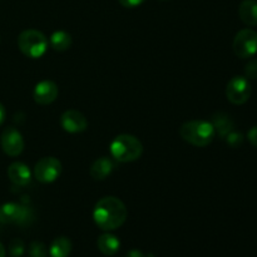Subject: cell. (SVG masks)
<instances>
[{
  "instance_id": "1",
  "label": "cell",
  "mask_w": 257,
  "mask_h": 257,
  "mask_svg": "<svg viewBox=\"0 0 257 257\" xmlns=\"http://www.w3.org/2000/svg\"><path fill=\"white\" fill-rule=\"evenodd\" d=\"M128 216L124 203L114 196L103 197L95 203L93 210V220L103 231H113L125 222Z\"/></svg>"
},
{
  "instance_id": "2",
  "label": "cell",
  "mask_w": 257,
  "mask_h": 257,
  "mask_svg": "<svg viewBox=\"0 0 257 257\" xmlns=\"http://www.w3.org/2000/svg\"><path fill=\"white\" fill-rule=\"evenodd\" d=\"M180 136L185 142L195 147H206L212 143L216 131L212 123L208 120L195 119L188 120L181 125Z\"/></svg>"
},
{
  "instance_id": "3",
  "label": "cell",
  "mask_w": 257,
  "mask_h": 257,
  "mask_svg": "<svg viewBox=\"0 0 257 257\" xmlns=\"http://www.w3.org/2000/svg\"><path fill=\"white\" fill-rule=\"evenodd\" d=\"M142 153V142L132 135H119L110 143V155L118 162H133L140 160Z\"/></svg>"
},
{
  "instance_id": "4",
  "label": "cell",
  "mask_w": 257,
  "mask_h": 257,
  "mask_svg": "<svg viewBox=\"0 0 257 257\" xmlns=\"http://www.w3.org/2000/svg\"><path fill=\"white\" fill-rule=\"evenodd\" d=\"M47 37L42 32L35 29H27L20 33L18 38V47L20 52L28 58L32 59H39L45 54L48 49Z\"/></svg>"
},
{
  "instance_id": "5",
  "label": "cell",
  "mask_w": 257,
  "mask_h": 257,
  "mask_svg": "<svg viewBox=\"0 0 257 257\" xmlns=\"http://www.w3.org/2000/svg\"><path fill=\"white\" fill-rule=\"evenodd\" d=\"M34 218L33 211L28 206L9 202L0 207V222L14 223V225H29Z\"/></svg>"
},
{
  "instance_id": "6",
  "label": "cell",
  "mask_w": 257,
  "mask_h": 257,
  "mask_svg": "<svg viewBox=\"0 0 257 257\" xmlns=\"http://www.w3.org/2000/svg\"><path fill=\"white\" fill-rule=\"evenodd\" d=\"M62 168L59 160L55 157H44L35 163L33 176L42 183H52L59 178Z\"/></svg>"
},
{
  "instance_id": "7",
  "label": "cell",
  "mask_w": 257,
  "mask_h": 257,
  "mask_svg": "<svg viewBox=\"0 0 257 257\" xmlns=\"http://www.w3.org/2000/svg\"><path fill=\"white\" fill-rule=\"evenodd\" d=\"M251 84L246 77L236 75L231 78L230 82L226 85V97L232 104L241 105L247 102L251 97Z\"/></svg>"
},
{
  "instance_id": "8",
  "label": "cell",
  "mask_w": 257,
  "mask_h": 257,
  "mask_svg": "<svg viewBox=\"0 0 257 257\" xmlns=\"http://www.w3.org/2000/svg\"><path fill=\"white\" fill-rule=\"evenodd\" d=\"M233 52L238 58L247 59L257 53V33L252 29H242L233 39Z\"/></svg>"
},
{
  "instance_id": "9",
  "label": "cell",
  "mask_w": 257,
  "mask_h": 257,
  "mask_svg": "<svg viewBox=\"0 0 257 257\" xmlns=\"http://www.w3.org/2000/svg\"><path fill=\"white\" fill-rule=\"evenodd\" d=\"M0 145L5 155L10 157H17L22 155L24 151L25 142L22 133L14 127H8L3 131L2 137H0Z\"/></svg>"
},
{
  "instance_id": "10",
  "label": "cell",
  "mask_w": 257,
  "mask_h": 257,
  "mask_svg": "<svg viewBox=\"0 0 257 257\" xmlns=\"http://www.w3.org/2000/svg\"><path fill=\"white\" fill-rule=\"evenodd\" d=\"M60 125L68 133H82L88 128V120L79 110L68 109L60 117Z\"/></svg>"
},
{
  "instance_id": "11",
  "label": "cell",
  "mask_w": 257,
  "mask_h": 257,
  "mask_svg": "<svg viewBox=\"0 0 257 257\" xmlns=\"http://www.w3.org/2000/svg\"><path fill=\"white\" fill-rule=\"evenodd\" d=\"M58 94H59L58 85L54 82H52V80L45 79L35 85L34 92H33V98H34V100L38 104L47 105L54 102L58 98Z\"/></svg>"
},
{
  "instance_id": "12",
  "label": "cell",
  "mask_w": 257,
  "mask_h": 257,
  "mask_svg": "<svg viewBox=\"0 0 257 257\" xmlns=\"http://www.w3.org/2000/svg\"><path fill=\"white\" fill-rule=\"evenodd\" d=\"M8 177L18 187H25L32 181V171L25 163L14 162L8 168Z\"/></svg>"
},
{
  "instance_id": "13",
  "label": "cell",
  "mask_w": 257,
  "mask_h": 257,
  "mask_svg": "<svg viewBox=\"0 0 257 257\" xmlns=\"http://www.w3.org/2000/svg\"><path fill=\"white\" fill-rule=\"evenodd\" d=\"M114 170V163L109 157H99L90 166V176L97 181H103Z\"/></svg>"
},
{
  "instance_id": "14",
  "label": "cell",
  "mask_w": 257,
  "mask_h": 257,
  "mask_svg": "<svg viewBox=\"0 0 257 257\" xmlns=\"http://www.w3.org/2000/svg\"><path fill=\"white\" fill-rule=\"evenodd\" d=\"M98 250L105 256H113L119 251L120 241L112 233H103L97 240Z\"/></svg>"
},
{
  "instance_id": "15",
  "label": "cell",
  "mask_w": 257,
  "mask_h": 257,
  "mask_svg": "<svg viewBox=\"0 0 257 257\" xmlns=\"http://www.w3.org/2000/svg\"><path fill=\"white\" fill-rule=\"evenodd\" d=\"M238 15L248 27L257 25V0H243L238 7Z\"/></svg>"
},
{
  "instance_id": "16",
  "label": "cell",
  "mask_w": 257,
  "mask_h": 257,
  "mask_svg": "<svg viewBox=\"0 0 257 257\" xmlns=\"http://www.w3.org/2000/svg\"><path fill=\"white\" fill-rule=\"evenodd\" d=\"M72 35L69 33L64 32V30H57L50 35L49 44L57 52H65L72 47Z\"/></svg>"
},
{
  "instance_id": "17",
  "label": "cell",
  "mask_w": 257,
  "mask_h": 257,
  "mask_svg": "<svg viewBox=\"0 0 257 257\" xmlns=\"http://www.w3.org/2000/svg\"><path fill=\"white\" fill-rule=\"evenodd\" d=\"M215 127L216 133L220 135V137L225 138L226 136L233 131V120L225 113H217L213 115V119L211 122Z\"/></svg>"
},
{
  "instance_id": "18",
  "label": "cell",
  "mask_w": 257,
  "mask_h": 257,
  "mask_svg": "<svg viewBox=\"0 0 257 257\" xmlns=\"http://www.w3.org/2000/svg\"><path fill=\"white\" fill-rule=\"evenodd\" d=\"M72 252V242L68 237H57L49 247V255L52 257H68Z\"/></svg>"
},
{
  "instance_id": "19",
  "label": "cell",
  "mask_w": 257,
  "mask_h": 257,
  "mask_svg": "<svg viewBox=\"0 0 257 257\" xmlns=\"http://www.w3.org/2000/svg\"><path fill=\"white\" fill-rule=\"evenodd\" d=\"M29 255L30 257H47L48 256V248L43 242H34L30 243L29 246Z\"/></svg>"
},
{
  "instance_id": "20",
  "label": "cell",
  "mask_w": 257,
  "mask_h": 257,
  "mask_svg": "<svg viewBox=\"0 0 257 257\" xmlns=\"http://www.w3.org/2000/svg\"><path fill=\"white\" fill-rule=\"evenodd\" d=\"M24 242L22 240H13L9 245V253L12 257H20L24 253Z\"/></svg>"
},
{
  "instance_id": "21",
  "label": "cell",
  "mask_w": 257,
  "mask_h": 257,
  "mask_svg": "<svg viewBox=\"0 0 257 257\" xmlns=\"http://www.w3.org/2000/svg\"><path fill=\"white\" fill-rule=\"evenodd\" d=\"M225 138H226V141H227L228 145L233 148L240 147L243 142V136L241 135L240 132H235V131H232V132L228 133Z\"/></svg>"
},
{
  "instance_id": "22",
  "label": "cell",
  "mask_w": 257,
  "mask_h": 257,
  "mask_svg": "<svg viewBox=\"0 0 257 257\" xmlns=\"http://www.w3.org/2000/svg\"><path fill=\"white\" fill-rule=\"evenodd\" d=\"M245 74L248 79H257V59H251L246 64Z\"/></svg>"
},
{
  "instance_id": "23",
  "label": "cell",
  "mask_w": 257,
  "mask_h": 257,
  "mask_svg": "<svg viewBox=\"0 0 257 257\" xmlns=\"http://www.w3.org/2000/svg\"><path fill=\"white\" fill-rule=\"evenodd\" d=\"M118 2L124 8H137L142 5L146 0H118Z\"/></svg>"
},
{
  "instance_id": "24",
  "label": "cell",
  "mask_w": 257,
  "mask_h": 257,
  "mask_svg": "<svg viewBox=\"0 0 257 257\" xmlns=\"http://www.w3.org/2000/svg\"><path fill=\"white\" fill-rule=\"evenodd\" d=\"M247 138L248 141H250L251 145L257 148V125H255V127H252L250 131H248Z\"/></svg>"
},
{
  "instance_id": "25",
  "label": "cell",
  "mask_w": 257,
  "mask_h": 257,
  "mask_svg": "<svg viewBox=\"0 0 257 257\" xmlns=\"http://www.w3.org/2000/svg\"><path fill=\"white\" fill-rule=\"evenodd\" d=\"M125 257H148V256H146L145 253L142 252V251L132 250V251H130V252L127 253V256H125Z\"/></svg>"
},
{
  "instance_id": "26",
  "label": "cell",
  "mask_w": 257,
  "mask_h": 257,
  "mask_svg": "<svg viewBox=\"0 0 257 257\" xmlns=\"http://www.w3.org/2000/svg\"><path fill=\"white\" fill-rule=\"evenodd\" d=\"M4 120H5V108H4V105L0 103V125L3 124V122H4Z\"/></svg>"
},
{
  "instance_id": "27",
  "label": "cell",
  "mask_w": 257,
  "mask_h": 257,
  "mask_svg": "<svg viewBox=\"0 0 257 257\" xmlns=\"http://www.w3.org/2000/svg\"><path fill=\"white\" fill-rule=\"evenodd\" d=\"M0 257H5V248L2 243H0Z\"/></svg>"
}]
</instances>
